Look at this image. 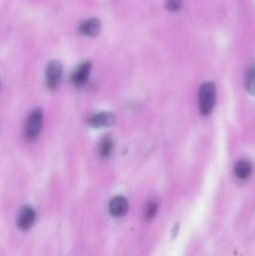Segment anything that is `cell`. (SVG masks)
I'll use <instances>...</instances> for the list:
<instances>
[{
  "label": "cell",
  "instance_id": "1",
  "mask_svg": "<svg viewBox=\"0 0 255 256\" xmlns=\"http://www.w3.org/2000/svg\"><path fill=\"white\" fill-rule=\"evenodd\" d=\"M216 102V89L214 82H204L199 90V110L202 115H209Z\"/></svg>",
  "mask_w": 255,
  "mask_h": 256
},
{
  "label": "cell",
  "instance_id": "2",
  "mask_svg": "<svg viewBox=\"0 0 255 256\" xmlns=\"http://www.w3.org/2000/svg\"><path fill=\"white\" fill-rule=\"evenodd\" d=\"M42 128V112L40 109L32 110L25 124V136L28 140H35L39 136Z\"/></svg>",
  "mask_w": 255,
  "mask_h": 256
},
{
  "label": "cell",
  "instance_id": "3",
  "mask_svg": "<svg viewBox=\"0 0 255 256\" xmlns=\"http://www.w3.org/2000/svg\"><path fill=\"white\" fill-rule=\"evenodd\" d=\"M62 64L56 60L48 62L46 69H45V78H46V86L50 90H55L60 84V79H62Z\"/></svg>",
  "mask_w": 255,
  "mask_h": 256
},
{
  "label": "cell",
  "instance_id": "4",
  "mask_svg": "<svg viewBox=\"0 0 255 256\" xmlns=\"http://www.w3.org/2000/svg\"><path fill=\"white\" fill-rule=\"evenodd\" d=\"M35 210L32 209V206H24L22 210H20L19 215H18V220H16V224L18 228L20 230H29L30 228L34 225L35 222Z\"/></svg>",
  "mask_w": 255,
  "mask_h": 256
},
{
  "label": "cell",
  "instance_id": "5",
  "mask_svg": "<svg viewBox=\"0 0 255 256\" xmlns=\"http://www.w3.org/2000/svg\"><path fill=\"white\" fill-rule=\"evenodd\" d=\"M90 69H92L90 62H82V64H80L79 66L75 69V72H72V82H74L75 86H82V85L88 82V79H89Z\"/></svg>",
  "mask_w": 255,
  "mask_h": 256
},
{
  "label": "cell",
  "instance_id": "6",
  "mask_svg": "<svg viewBox=\"0 0 255 256\" xmlns=\"http://www.w3.org/2000/svg\"><path fill=\"white\" fill-rule=\"evenodd\" d=\"M128 208H129V204H128V200L124 196H115L110 202L109 212L114 218H120L126 214Z\"/></svg>",
  "mask_w": 255,
  "mask_h": 256
},
{
  "label": "cell",
  "instance_id": "7",
  "mask_svg": "<svg viewBox=\"0 0 255 256\" xmlns=\"http://www.w3.org/2000/svg\"><path fill=\"white\" fill-rule=\"evenodd\" d=\"M114 115L110 114V112H99V114L90 116L88 122L92 128H106L114 124Z\"/></svg>",
  "mask_w": 255,
  "mask_h": 256
},
{
  "label": "cell",
  "instance_id": "8",
  "mask_svg": "<svg viewBox=\"0 0 255 256\" xmlns=\"http://www.w3.org/2000/svg\"><path fill=\"white\" fill-rule=\"evenodd\" d=\"M252 165L250 164V162H248V160H239V162L235 164L234 174L239 180H246L248 178L252 175Z\"/></svg>",
  "mask_w": 255,
  "mask_h": 256
},
{
  "label": "cell",
  "instance_id": "9",
  "mask_svg": "<svg viewBox=\"0 0 255 256\" xmlns=\"http://www.w3.org/2000/svg\"><path fill=\"white\" fill-rule=\"evenodd\" d=\"M79 30L85 36H95L100 30V22L98 19L85 20L84 22H82Z\"/></svg>",
  "mask_w": 255,
  "mask_h": 256
},
{
  "label": "cell",
  "instance_id": "10",
  "mask_svg": "<svg viewBox=\"0 0 255 256\" xmlns=\"http://www.w3.org/2000/svg\"><path fill=\"white\" fill-rule=\"evenodd\" d=\"M112 148H114V144H112V140L110 139V136H104L99 142V146H98V152H99V155L105 159V158H109L110 154L112 152Z\"/></svg>",
  "mask_w": 255,
  "mask_h": 256
},
{
  "label": "cell",
  "instance_id": "11",
  "mask_svg": "<svg viewBox=\"0 0 255 256\" xmlns=\"http://www.w3.org/2000/svg\"><path fill=\"white\" fill-rule=\"evenodd\" d=\"M245 88L250 94L255 95V64L248 69L246 75H245Z\"/></svg>",
  "mask_w": 255,
  "mask_h": 256
},
{
  "label": "cell",
  "instance_id": "12",
  "mask_svg": "<svg viewBox=\"0 0 255 256\" xmlns=\"http://www.w3.org/2000/svg\"><path fill=\"white\" fill-rule=\"evenodd\" d=\"M156 212H158V204H156V202H152V200L148 202L146 206H145V212H144L145 219L152 220V218L156 215Z\"/></svg>",
  "mask_w": 255,
  "mask_h": 256
},
{
  "label": "cell",
  "instance_id": "13",
  "mask_svg": "<svg viewBox=\"0 0 255 256\" xmlns=\"http://www.w3.org/2000/svg\"><path fill=\"white\" fill-rule=\"evenodd\" d=\"M182 0H166V2H165V8H166L169 12H178V10L182 9Z\"/></svg>",
  "mask_w": 255,
  "mask_h": 256
}]
</instances>
